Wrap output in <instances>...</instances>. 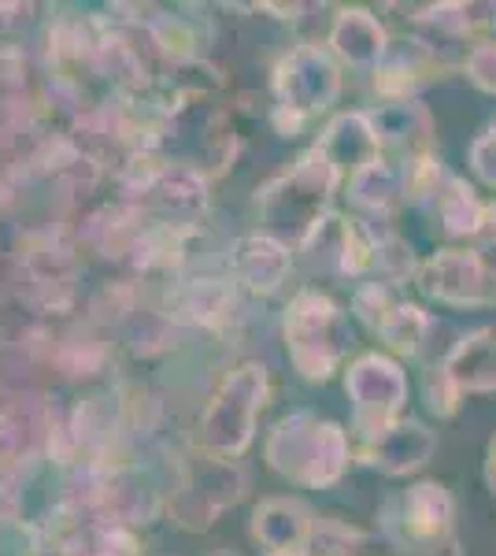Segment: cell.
I'll use <instances>...</instances> for the list:
<instances>
[{
	"label": "cell",
	"mask_w": 496,
	"mask_h": 556,
	"mask_svg": "<svg viewBox=\"0 0 496 556\" xmlns=\"http://www.w3.org/2000/svg\"><path fill=\"white\" fill-rule=\"evenodd\" d=\"M430 275L437 278V286H430V290L448 301H496V290H489L493 271H485V264L478 256H445L430 267Z\"/></svg>",
	"instance_id": "cell-1"
},
{
	"label": "cell",
	"mask_w": 496,
	"mask_h": 556,
	"mask_svg": "<svg viewBox=\"0 0 496 556\" xmlns=\"http://www.w3.org/2000/svg\"><path fill=\"white\" fill-rule=\"evenodd\" d=\"M448 379L467 390H496V330H482L456 349Z\"/></svg>",
	"instance_id": "cell-2"
},
{
	"label": "cell",
	"mask_w": 496,
	"mask_h": 556,
	"mask_svg": "<svg viewBox=\"0 0 496 556\" xmlns=\"http://www.w3.org/2000/svg\"><path fill=\"white\" fill-rule=\"evenodd\" d=\"M474 164H478V172H482L489 182H496V130L489 134V138H482L478 141V149H474Z\"/></svg>",
	"instance_id": "cell-3"
},
{
	"label": "cell",
	"mask_w": 496,
	"mask_h": 556,
	"mask_svg": "<svg viewBox=\"0 0 496 556\" xmlns=\"http://www.w3.org/2000/svg\"><path fill=\"white\" fill-rule=\"evenodd\" d=\"M471 71H474V78L485 89H496V49H482V52H478Z\"/></svg>",
	"instance_id": "cell-4"
},
{
	"label": "cell",
	"mask_w": 496,
	"mask_h": 556,
	"mask_svg": "<svg viewBox=\"0 0 496 556\" xmlns=\"http://www.w3.org/2000/svg\"><path fill=\"white\" fill-rule=\"evenodd\" d=\"M489 482H493V490H496V445H493V456H489Z\"/></svg>",
	"instance_id": "cell-5"
}]
</instances>
